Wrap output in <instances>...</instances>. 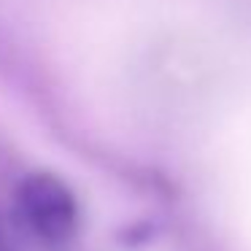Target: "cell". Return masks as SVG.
<instances>
[{"instance_id": "cell-1", "label": "cell", "mask_w": 251, "mask_h": 251, "mask_svg": "<svg viewBox=\"0 0 251 251\" xmlns=\"http://www.w3.org/2000/svg\"><path fill=\"white\" fill-rule=\"evenodd\" d=\"M17 205L30 232L46 243H65L81 224L73 189L51 173L27 176L17 189Z\"/></svg>"}, {"instance_id": "cell-2", "label": "cell", "mask_w": 251, "mask_h": 251, "mask_svg": "<svg viewBox=\"0 0 251 251\" xmlns=\"http://www.w3.org/2000/svg\"><path fill=\"white\" fill-rule=\"evenodd\" d=\"M0 251H8V249H6V243H3V235H0Z\"/></svg>"}]
</instances>
